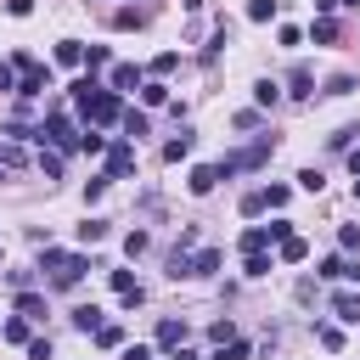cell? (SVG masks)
<instances>
[{
    "label": "cell",
    "instance_id": "f546056e",
    "mask_svg": "<svg viewBox=\"0 0 360 360\" xmlns=\"http://www.w3.org/2000/svg\"><path fill=\"white\" fill-rule=\"evenodd\" d=\"M118 124H124V135H129V141H135V135H146V112H124Z\"/></svg>",
    "mask_w": 360,
    "mask_h": 360
},
{
    "label": "cell",
    "instance_id": "9a60e30c",
    "mask_svg": "<svg viewBox=\"0 0 360 360\" xmlns=\"http://www.w3.org/2000/svg\"><path fill=\"white\" fill-rule=\"evenodd\" d=\"M56 62H62V68H79V62H84V45H79V39H56Z\"/></svg>",
    "mask_w": 360,
    "mask_h": 360
},
{
    "label": "cell",
    "instance_id": "8992f818",
    "mask_svg": "<svg viewBox=\"0 0 360 360\" xmlns=\"http://www.w3.org/2000/svg\"><path fill=\"white\" fill-rule=\"evenodd\" d=\"M321 276L326 281H360V264H349L343 253H332V259H321Z\"/></svg>",
    "mask_w": 360,
    "mask_h": 360
},
{
    "label": "cell",
    "instance_id": "cb8c5ba5",
    "mask_svg": "<svg viewBox=\"0 0 360 360\" xmlns=\"http://www.w3.org/2000/svg\"><path fill=\"white\" fill-rule=\"evenodd\" d=\"M309 34H315V45H332V39H338V22H332V17H315Z\"/></svg>",
    "mask_w": 360,
    "mask_h": 360
},
{
    "label": "cell",
    "instance_id": "1f68e13d",
    "mask_svg": "<svg viewBox=\"0 0 360 360\" xmlns=\"http://www.w3.org/2000/svg\"><path fill=\"white\" fill-rule=\"evenodd\" d=\"M84 68L101 73V68H107V45H90V51H84Z\"/></svg>",
    "mask_w": 360,
    "mask_h": 360
},
{
    "label": "cell",
    "instance_id": "30bf717a",
    "mask_svg": "<svg viewBox=\"0 0 360 360\" xmlns=\"http://www.w3.org/2000/svg\"><path fill=\"white\" fill-rule=\"evenodd\" d=\"M135 84H141V68H135V62H118V68H112V90L124 96V90H135Z\"/></svg>",
    "mask_w": 360,
    "mask_h": 360
},
{
    "label": "cell",
    "instance_id": "5b68a950",
    "mask_svg": "<svg viewBox=\"0 0 360 360\" xmlns=\"http://www.w3.org/2000/svg\"><path fill=\"white\" fill-rule=\"evenodd\" d=\"M129 169H135V146H129V141H118V146L107 152V180H124Z\"/></svg>",
    "mask_w": 360,
    "mask_h": 360
},
{
    "label": "cell",
    "instance_id": "52a82bcc",
    "mask_svg": "<svg viewBox=\"0 0 360 360\" xmlns=\"http://www.w3.org/2000/svg\"><path fill=\"white\" fill-rule=\"evenodd\" d=\"M186 186H191V191H197V197H208V191H214V186H219V169H214V163H197V169H191V180H186Z\"/></svg>",
    "mask_w": 360,
    "mask_h": 360
},
{
    "label": "cell",
    "instance_id": "7dc6e473",
    "mask_svg": "<svg viewBox=\"0 0 360 360\" xmlns=\"http://www.w3.org/2000/svg\"><path fill=\"white\" fill-rule=\"evenodd\" d=\"M349 174H354V180H360V146H354V152H349Z\"/></svg>",
    "mask_w": 360,
    "mask_h": 360
},
{
    "label": "cell",
    "instance_id": "4316f807",
    "mask_svg": "<svg viewBox=\"0 0 360 360\" xmlns=\"http://www.w3.org/2000/svg\"><path fill=\"white\" fill-rule=\"evenodd\" d=\"M276 17V0H248V22H270Z\"/></svg>",
    "mask_w": 360,
    "mask_h": 360
},
{
    "label": "cell",
    "instance_id": "83f0119b",
    "mask_svg": "<svg viewBox=\"0 0 360 360\" xmlns=\"http://www.w3.org/2000/svg\"><path fill=\"white\" fill-rule=\"evenodd\" d=\"M174 68H180V51H163V56H152V73H158V79H163V73H174Z\"/></svg>",
    "mask_w": 360,
    "mask_h": 360
},
{
    "label": "cell",
    "instance_id": "4fadbf2b",
    "mask_svg": "<svg viewBox=\"0 0 360 360\" xmlns=\"http://www.w3.org/2000/svg\"><path fill=\"white\" fill-rule=\"evenodd\" d=\"M17 315H28V321H45V298L22 287V292H17Z\"/></svg>",
    "mask_w": 360,
    "mask_h": 360
},
{
    "label": "cell",
    "instance_id": "7a4b0ae2",
    "mask_svg": "<svg viewBox=\"0 0 360 360\" xmlns=\"http://www.w3.org/2000/svg\"><path fill=\"white\" fill-rule=\"evenodd\" d=\"M79 107H84V118H90V124H118V118H124V96H118V90H107V84H101V90H90Z\"/></svg>",
    "mask_w": 360,
    "mask_h": 360
},
{
    "label": "cell",
    "instance_id": "484cf974",
    "mask_svg": "<svg viewBox=\"0 0 360 360\" xmlns=\"http://www.w3.org/2000/svg\"><path fill=\"white\" fill-rule=\"evenodd\" d=\"M107 281H112V292H118V298H124V292H141V281H135V276H129V270H112V276H107Z\"/></svg>",
    "mask_w": 360,
    "mask_h": 360
},
{
    "label": "cell",
    "instance_id": "f35d334b",
    "mask_svg": "<svg viewBox=\"0 0 360 360\" xmlns=\"http://www.w3.org/2000/svg\"><path fill=\"white\" fill-rule=\"evenodd\" d=\"M0 90H11V96H17V62H0Z\"/></svg>",
    "mask_w": 360,
    "mask_h": 360
},
{
    "label": "cell",
    "instance_id": "c3c4849f",
    "mask_svg": "<svg viewBox=\"0 0 360 360\" xmlns=\"http://www.w3.org/2000/svg\"><path fill=\"white\" fill-rule=\"evenodd\" d=\"M174 360H197V354H191V349H186V343H180V349H174Z\"/></svg>",
    "mask_w": 360,
    "mask_h": 360
},
{
    "label": "cell",
    "instance_id": "e0dca14e",
    "mask_svg": "<svg viewBox=\"0 0 360 360\" xmlns=\"http://www.w3.org/2000/svg\"><path fill=\"white\" fill-rule=\"evenodd\" d=\"M253 101H259V107H276V101H281V84H276V79H259V84H253Z\"/></svg>",
    "mask_w": 360,
    "mask_h": 360
},
{
    "label": "cell",
    "instance_id": "d6a6232c",
    "mask_svg": "<svg viewBox=\"0 0 360 360\" xmlns=\"http://www.w3.org/2000/svg\"><path fill=\"white\" fill-rule=\"evenodd\" d=\"M338 248L354 253V248H360V225H343V231H338Z\"/></svg>",
    "mask_w": 360,
    "mask_h": 360
},
{
    "label": "cell",
    "instance_id": "bcb514c9",
    "mask_svg": "<svg viewBox=\"0 0 360 360\" xmlns=\"http://www.w3.org/2000/svg\"><path fill=\"white\" fill-rule=\"evenodd\" d=\"M338 6H343V0H315V11H321V17H332Z\"/></svg>",
    "mask_w": 360,
    "mask_h": 360
},
{
    "label": "cell",
    "instance_id": "ba28073f",
    "mask_svg": "<svg viewBox=\"0 0 360 360\" xmlns=\"http://www.w3.org/2000/svg\"><path fill=\"white\" fill-rule=\"evenodd\" d=\"M270 242H276V231H270V225H248V231H242V253H264Z\"/></svg>",
    "mask_w": 360,
    "mask_h": 360
},
{
    "label": "cell",
    "instance_id": "2e32d148",
    "mask_svg": "<svg viewBox=\"0 0 360 360\" xmlns=\"http://www.w3.org/2000/svg\"><path fill=\"white\" fill-rule=\"evenodd\" d=\"M287 84H292V96H315V73H309L304 62H298V68L287 73Z\"/></svg>",
    "mask_w": 360,
    "mask_h": 360
},
{
    "label": "cell",
    "instance_id": "8fae6325",
    "mask_svg": "<svg viewBox=\"0 0 360 360\" xmlns=\"http://www.w3.org/2000/svg\"><path fill=\"white\" fill-rule=\"evenodd\" d=\"M191 146H197V135H191V129H180V135L163 146V158H169V163H180V158H191Z\"/></svg>",
    "mask_w": 360,
    "mask_h": 360
},
{
    "label": "cell",
    "instance_id": "4dcf8cb0",
    "mask_svg": "<svg viewBox=\"0 0 360 360\" xmlns=\"http://www.w3.org/2000/svg\"><path fill=\"white\" fill-rule=\"evenodd\" d=\"M264 208H270V202H264V191H248V197H242V214H248V219H259Z\"/></svg>",
    "mask_w": 360,
    "mask_h": 360
},
{
    "label": "cell",
    "instance_id": "7c38bea8",
    "mask_svg": "<svg viewBox=\"0 0 360 360\" xmlns=\"http://www.w3.org/2000/svg\"><path fill=\"white\" fill-rule=\"evenodd\" d=\"M219 259H225L219 248H202V253H191V276H214V270H219Z\"/></svg>",
    "mask_w": 360,
    "mask_h": 360
},
{
    "label": "cell",
    "instance_id": "ac0fdd59",
    "mask_svg": "<svg viewBox=\"0 0 360 360\" xmlns=\"http://www.w3.org/2000/svg\"><path fill=\"white\" fill-rule=\"evenodd\" d=\"M281 259H287V264H304V259H309V242H304V236H287V242H281Z\"/></svg>",
    "mask_w": 360,
    "mask_h": 360
},
{
    "label": "cell",
    "instance_id": "603a6c76",
    "mask_svg": "<svg viewBox=\"0 0 360 360\" xmlns=\"http://www.w3.org/2000/svg\"><path fill=\"white\" fill-rule=\"evenodd\" d=\"M208 360H248V343H242V338H231V343H219Z\"/></svg>",
    "mask_w": 360,
    "mask_h": 360
},
{
    "label": "cell",
    "instance_id": "6da1fadb",
    "mask_svg": "<svg viewBox=\"0 0 360 360\" xmlns=\"http://www.w3.org/2000/svg\"><path fill=\"white\" fill-rule=\"evenodd\" d=\"M39 270H51V287H79V281H84V270H90V259H84V253H62V248H51V242H45Z\"/></svg>",
    "mask_w": 360,
    "mask_h": 360
},
{
    "label": "cell",
    "instance_id": "74e56055",
    "mask_svg": "<svg viewBox=\"0 0 360 360\" xmlns=\"http://www.w3.org/2000/svg\"><path fill=\"white\" fill-rule=\"evenodd\" d=\"M315 338H321L326 349H343V332H338V326H315Z\"/></svg>",
    "mask_w": 360,
    "mask_h": 360
},
{
    "label": "cell",
    "instance_id": "d590c367",
    "mask_svg": "<svg viewBox=\"0 0 360 360\" xmlns=\"http://www.w3.org/2000/svg\"><path fill=\"white\" fill-rule=\"evenodd\" d=\"M242 270H248V276H270V259H264V253H248V264H242Z\"/></svg>",
    "mask_w": 360,
    "mask_h": 360
},
{
    "label": "cell",
    "instance_id": "d4e9b609",
    "mask_svg": "<svg viewBox=\"0 0 360 360\" xmlns=\"http://www.w3.org/2000/svg\"><path fill=\"white\" fill-rule=\"evenodd\" d=\"M101 236H107V219H84V225H79V242H84V248L101 242Z\"/></svg>",
    "mask_w": 360,
    "mask_h": 360
},
{
    "label": "cell",
    "instance_id": "b9f144b4",
    "mask_svg": "<svg viewBox=\"0 0 360 360\" xmlns=\"http://www.w3.org/2000/svg\"><path fill=\"white\" fill-rule=\"evenodd\" d=\"M264 202L270 208H287V186H264Z\"/></svg>",
    "mask_w": 360,
    "mask_h": 360
},
{
    "label": "cell",
    "instance_id": "7bdbcfd3",
    "mask_svg": "<svg viewBox=\"0 0 360 360\" xmlns=\"http://www.w3.org/2000/svg\"><path fill=\"white\" fill-rule=\"evenodd\" d=\"M28 360H51V338H34L28 343Z\"/></svg>",
    "mask_w": 360,
    "mask_h": 360
},
{
    "label": "cell",
    "instance_id": "60d3db41",
    "mask_svg": "<svg viewBox=\"0 0 360 360\" xmlns=\"http://www.w3.org/2000/svg\"><path fill=\"white\" fill-rule=\"evenodd\" d=\"M101 191H107V174L101 180H84V202H101Z\"/></svg>",
    "mask_w": 360,
    "mask_h": 360
},
{
    "label": "cell",
    "instance_id": "7402d4cb",
    "mask_svg": "<svg viewBox=\"0 0 360 360\" xmlns=\"http://www.w3.org/2000/svg\"><path fill=\"white\" fill-rule=\"evenodd\" d=\"M96 343H101V349H118V343H124V326L101 321V326H96Z\"/></svg>",
    "mask_w": 360,
    "mask_h": 360
},
{
    "label": "cell",
    "instance_id": "681fc988",
    "mask_svg": "<svg viewBox=\"0 0 360 360\" xmlns=\"http://www.w3.org/2000/svg\"><path fill=\"white\" fill-rule=\"evenodd\" d=\"M354 197H360V180H354Z\"/></svg>",
    "mask_w": 360,
    "mask_h": 360
},
{
    "label": "cell",
    "instance_id": "d6986e66",
    "mask_svg": "<svg viewBox=\"0 0 360 360\" xmlns=\"http://www.w3.org/2000/svg\"><path fill=\"white\" fill-rule=\"evenodd\" d=\"M73 326H79V332H96V326H101V309H96V304H79V309H73Z\"/></svg>",
    "mask_w": 360,
    "mask_h": 360
},
{
    "label": "cell",
    "instance_id": "f6af8a7d",
    "mask_svg": "<svg viewBox=\"0 0 360 360\" xmlns=\"http://www.w3.org/2000/svg\"><path fill=\"white\" fill-rule=\"evenodd\" d=\"M124 360H152V349H146V343H135V349H124Z\"/></svg>",
    "mask_w": 360,
    "mask_h": 360
},
{
    "label": "cell",
    "instance_id": "9c48e42d",
    "mask_svg": "<svg viewBox=\"0 0 360 360\" xmlns=\"http://www.w3.org/2000/svg\"><path fill=\"white\" fill-rule=\"evenodd\" d=\"M158 343H163V349H180V343H186V321L163 315V321H158Z\"/></svg>",
    "mask_w": 360,
    "mask_h": 360
},
{
    "label": "cell",
    "instance_id": "ab89813d",
    "mask_svg": "<svg viewBox=\"0 0 360 360\" xmlns=\"http://www.w3.org/2000/svg\"><path fill=\"white\" fill-rule=\"evenodd\" d=\"M39 169H45V180H56V174H62V158H56V152H45V158H39Z\"/></svg>",
    "mask_w": 360,
    "mask_h": 360
},
{
    "label": "cell",
    "instance_id": "8d00e7d4",
    "mask_svg": "<svg viewBox=\"0 0 360 360\" xmlns=\"http://www.w3.org/2000/svg\"><path fill=\"white\" fill-rule=\"evenodd\" d=\"M208 338H214V343H231V338H236V326H231V321H214V326H208Z\"/></svg>",
    "mask_w": 360,
    "mask_h": 360
},
{
    "label": "cell",
    "instance_id": "ee69618b",
    "mask_svg": "<svg viewBox=\"0 0 360 360\" xmlns=\"http://www.w3.org/2000/svg\"><path fill=\"white\" fill-rule=\"evenodd\" d=\"M6 11H11V17H28V11H34V0H6Z\"/></svg>",
    "mask_w": 360,
    "mask_h": 360
},
{
    "label": "cell",
    "instance_id": "ffe728a7",
    "mask_svg": "<svg viewBox=\"0 0 360 360\" xmlns=\"http://www.w3.org/2000/svg\"><path fill=\"white\" fill-rule=\"evenodd\" d=\"M332 309H338L343 321H360V292H338V298H332Z\"/></svg>",
    "mask_w": 360,
    "mask_h": 360
},
{
    "label": "cell",
    "instance_id": "44dd1931",
    "mask_svg": "<svg viewBox=\"0 0 360 360\" xmlns=\"http://www.w3.org/2000/svg\"><path fill=\"white\" fill-rule=\"evenodd\" d=\"M141 101H146V107H163V101H169V84H163V79L141 84Z\"/></svg>",
    "mask_w": 360,
    "mask_h": 360
},
{
    "label": "cell",
    "instance_id": "e575fe53",
    "mask_svg": "<svg viewBox=\"0 0 360 360\" xmlns=\"http://www.w3.org/2000/svg\"><path fill=\"white\" fill-rule=\"evenodd\" d=\"M124 253H129V259L146 253V231H129V236H124Z\"/></svg>",
    "mask_w": 360,
    "mask_h": 360
},
{
    "label": "cell",
    "instance_id": "3957f363",
    "mask_svg": "<svg viewBox=\"0 0 360 360\" xmlns=\"http://www.w3.org/2000/svg\"><path fill=\"white\" fill-rule=\"evenodd\" d=\"M34 141H51V146H62V152H79V129H73L68 112H51V118L34 129Z\"/></svg>",
    "mask_w": 360,
    "mask_h": 360
},
{
    "label": "cell",
    "instance_id": "f1b7e54d",
    "mask_svg": "<svg viewBox=\"0 0 360 360\" xmlns=\"http://www.w3.org/2000/svg\"><path fill=\"white\" fill-rule=\"evenodd\" d=\"M349 90H354V73H332L326 79V96H349Z\"/></svg>",
    "mask_w": 360,
    "mask_h": 360
},
{
    "label": "cell",
    "instance_id": "5bb4252c",
    "mask_svg": "<svg viewBox=\"0 0 360 360\" xmlns=\"http://www.w3.org/2000/svg\"><path fill=\"white\" fill-rule=\"evenodd\" d=\"M0 338H6V343H22V349H28V343H34V338H28V315H11V321L0 326Z\"/></svg>",
    "mask_w": 360,
    "mask_h": 360
},
{
    "label": "cell",
    "instance_id": "836d02e7",
    "mask_svg": "<svg viewBox=\"0 0 360 360\" xmlns=\"http://www.w3.org/2000/svg\"><path fill=\"white\" fill-rule=\"evenodd\" d=\"M298 186H304V191H321V186H326V174H321V169H304V174H298Z\"/></svg>",
    "mask_w": 360,
    "mask_h": 360
},
{
    "label": "cell",
    "instance_id": "277c9868",
    "mask_svg": "<svg viewBox=\"0 0 360 360\" xmlns=\"http://www.w3.org/2000/svg\"><path fill=\"white\" fill-rule=\"evenodd\" d=\"M270 163V141H253L248 152H231V158H219L214 169H219V180H231V174H242V169H264Z\"/></svg>",
    "mask_w": 360,
    "mask_h": 360
}]
</instances>
